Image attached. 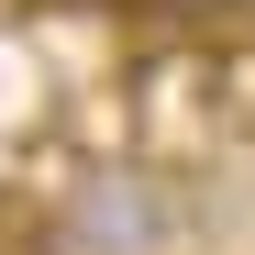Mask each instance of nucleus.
<instances>
[{
	"label": "nucleus",
	"mask_w": 255,
	"mask_h": 255,
	"mask_svg": "<svg viewBox=\"0 0 255 255\" xmlns=\"http://www.w3.org/2000/svg\"><path fill=\"white\" fill-rule=\"evenodd\" d=\"M178 178H89L67 211V244L78 255H155L166 233H178Z\"/></svg>",
	"instance_id": "obj_1"
},
{
	"label": "nucleus",
	"mask_w": 255,
	"mask_h": 255,
	"mask_svg": "<svg viewBox=\"0 0 255 255\" xmlns=\"http://www.w3.org/2000/svg\"><path fill=\"white\" fill-rule=\"evenodd\" d=\"M122 11H133L144 33H222L244 0H122Z\"/></svg>",
	"instance_id": "obj_2"
},
{
	"label": "nucleus",
	"mask_w": 255,
	"mask_h": 255,
	"mask_svg": "<svg viewBox=\"0 0 255 255\" xmlns=\"http://www.w3.org/2000/svg\"><path fill=\"white\" fill-rule=\"evenodd\" d=\"M0 255H22V244H11V233H0Z\"/></svg>",
	"instance_id": "obj_3"
}]
</instances>
